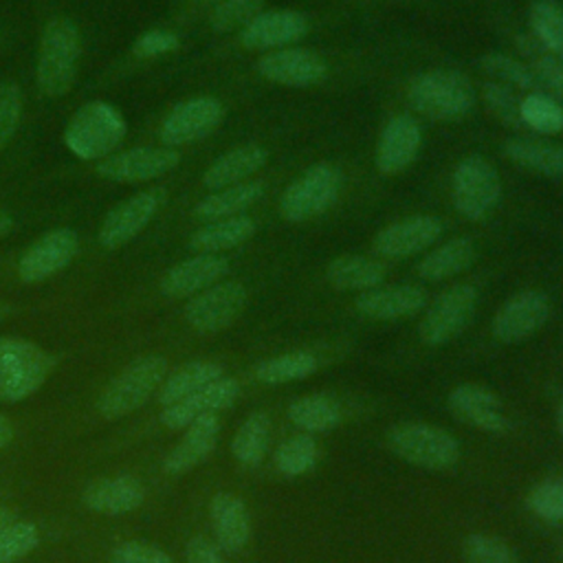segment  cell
<instances>
[{
	"mask_svg": "<svg viewBox=\"0 0 563 563\" xmlns=\"http://www.w3.org/2000/svg\"><path fill=\"white\" fill-rule=\"evenodd\" d=\"M110 563H174V559L150 543L123 541L112 550Z\"/></svg>",
	"mask_w": 563,
	"mask_h": 563,
	"instance_id": "c3c4849f",
	"label": "cell"
},
{
	"mask_svg": "<svg viewBox=\"0 0 563 563\" xmlns=\"http://www.w3.org/2000/svg\"><path fill=\"white\" fill-rule=\"evenodd\" d=\"M216 541L227 552H238L249 543L251 519L244 501L233 493H216L209 504Z\"/></svg>",
	"mask_w": 563,
	"mask_h": 563,
	"instance_id": "4316f807",
	"label": "cell"
},
{
	"mask_svg": "<svg viewBox=\"0 0 563 563\" xmlns=\"http://www.w3.org/2000/svg\"><path fill=\"white\" fill-rule=\"evenodd\" d=\"M79 253V238L70 229H53L40 235L22 253L18 262V277L24 284H37L66 268Z\"/></svg>",
	"mask_w": 563,
	"mask_h": 563,
	"instance_id": "4fadbf2b",
	"label": "cell"
},
{
	"mask_svg": "<svg viewBox=\"0 0 563 563\" xmlns=\"http://www.w3.org/2000/svg\"><path fill=\"white\" fill-rule=\"evenodd\" d=\"M504 152L519 167H526L530 172L552 176V178L563 176V145L559 143L517 136L506 143Z\"/></svg>",
	"mask_w": 563,
	"mask_h": 563,
	"instance_id": "1f68e13d",
	"label": "cell"
},
{
	"mask_svg": "<svg viewBox=\"0 0 563 563\" xmlns=\"http://www.w3.org/2000/svg\"><path fill=\"white\" fill-rule=\"evenodd\" d=\"M556 424H559V431H561V435H563V402H561L559 409H556Z\"/></svg>",
	"mask_w": 563,
	"mask_h": 563,
	"instance_id": "11a10c76",
	"label": "cell"
},
{
	"mask_svg": "<svg viewBox=\"0 0 563 563\" xmlns=\"http://www.w3.org/2000/svg\"><path fill=\"white\" fill-rule=\"evenodd\" d=\"M442 233V222L435 216L416 213L383 227L374 235V251L380 257L400 260L429 249Z\"/></svg>",
	"mask_w": 563,
	"mask_h": 563,
	"instance_id": "ac0fdd59",
	"label": "cell"
},
{
	"mask_svg": "<svg viewBox=\"0 0 563 563\" xmlns=\"http://www.w3.org/2000/svg\"><path fill=\"white\" fill-rule=\"evenodd\" d=\"M532 37L552 55L563 57V7L556 0H534L530 7Z\"/></svg>",
	"mask_w": 563,
	"mask_h": 563,
	"instance_id": "8d00e7d4",
	"label": "cell"
},
{
	"mask_svg": "<svg viewBox=\"0 0 563 563\" xmlns=\"http://www.w3.org/2000/svg\"><path fill=\"white\" fill-rule=\"evenodd\" d=\"M449 409L466 424L482 431H504L508 427L506 416L501 413V402L484 385L462 383L449 394Z\"/></svg>",
	"mask_w": 563,
	"mask_h": 563,
	"instance_id": "603a6c76",
	"label": "cell"
},
{
	"mask_svg": "<svg viewBox=\"0 0 563 563\" xmlns=\"http://www.w3.org/2000/svg\"><path fill=\"white\" fill-rule=\"evenodd\" d=\"M550 317V299L541 290L512 295L493 317V334L504 343H517L532 336Z\"/></svg>",
	"mask_w": 563,
	"mask_h": 563,
	"instance_id": "2e32d148",
	"label": "cell"
},
{
	"mask_svg": "<svg viewBox=\"0 0 563 563\" xmlns=\"http://www.w3.org/2000/svg\"><path fill=\"white\" fill-rule=\"evenodd\" d=\"M11 229H13V218L4 209H0V238L9 235Z\"/></svg>",
	"mask_w": 563,
	"mask_h": 563,
	"instance_id": "f5cc1de1",
	"label": "cell"
},
{
	"mask_svg": "<svg viewBox=\"0 0 563 563\" xmlns=\"http://www.w3.org/2000/svg\"><path fill=\"white\" fill-rule=\"evenodd\" d=\"M288 418L290 422H295L299 429L308 433L328 431L341 422V407L330 396L310 394L290 402Z\"/></svg>",
	"mask_w": 563,
	"mask_h": 563,
	"instance_id": "836d02e7",
	"label": "cell"
},
{
	"mask_svg": "<svg viewBox=\"0 0 563 563\" xmlns=\"http://www.w3.org/2000/svg\"><path fill=\"white\" fill-rule=\"evenodd\" d=\"M271 420L266 411H253L235 431L231 451L242 466H257L268 449Z\"/></svg>",
	"mask_w": 563,
	"mask_h": 563,
	"instance_id": "e575fe53",
	"label": "cell"
},
{
	"mask_svg": "<svg viewBox=\"0 0 563 563\" xmlns=\"http://www.w3.org/2000/svg\"><path fill=\"white\" fill-rule=\"evenodd\" d=\"M253 233H255V220L244 213L220 218L194 231V235L189 238V249L198 253H220V251L244 244L246 240L253 238Z\"/></svg>",
	"mask_w": 563,
	"mask_h": 563,
	"instance_id": "f546056e",
	"label": "cell"
},
{
	"mask_svg": "<svg viewBox=\"0 0 563 563\" xmlns=\"http://www.w3.org/2000/svg\"><path fill=\"white\" fill-rule=\"evenodd\" d=\"M530 510L545 521H563V482L543 479L528 493Z\"/></svg>",
	"mask_w": 563,
	"mask_h": 563,
	"instance_id": "7bdbcfd3",
	"label": "cell"
},
{
	"mask_svg": "<svg viewBox=\"0 0 563 563\" xmlns=\"http://www.w3.org/2000/svg\"><path fill=\"white\" fill-rule=\"evenodd\" d=\"M308 18L301 11H260L240 29V42L251 51H277L301 40L308 33Z\"/></svg>",
	"mask_w": 563,
	"mask_h": 563,
	"instance_id": "e0dca14e",
	"label": "cell"
},
{
	"mask_svg": "<svg viewBox=\"0 0 563 563\" xmlns=\"http://www.w3.org/2000/svg\"><path fill=\"white\" fill-rule=\"evenodd\" d=\"M180 46V40L176 33L165 29H150L141 33L132 46V53L141 59H152L158 55H167Z\"/></svg>",
	"mask_w": 563,
	"mask_h": 563,
	"instance_id": "7dc6e473",
	"label": "cell"
},
{
	"mask_svg": "<svg viewBox=\"0 0 563 563\" xmlns=\"http://www.w3.org/2000/svg\"><path fill=\"white\" fill-rule=\"evenodd\" d=\"M167 361L158 354L141 356L125 365L101 391L97 409L103 418H121L139 409L165 380Z\"/></svg>",
	"mask_w": 563,
	"mask_h": 563,
	"instance_id": "5b68a950",
	"label": "cell"
},
{
	"mask_svg": "<svg viewBox=\"0 0 563 563\" xmlns=\"http://www.w3.org/2000/svg\"><path fill=\"white\" fill-rule=\"evenodd\" d=\"M125 136L123 114L106 101L84 103L64 130L66 147L84 161L106 158Z\"/></svg>",
	"mask_w": 563,
	"mask_h": 563,
	"instance_id": "3957f363",
	"label": "cell"
},
{
	"mask_svg": "<svg viewBox=\"0 0 563 563\" xmlns=\"http://www.w3.org/2000/svg\"><path fill=\"white\" fill-rule=\"evenodd\" d=\"M451 198L466 220L486 218L501 198V180L495 165L479 154L464 156L451 176Z\"/></svg>",
	"mask_w": 563,
	"mask_h": 563,
	"instance_id": "52a82bcc",
	"label": "cell"
},
{
	"mask_svg": "<svg viewBox=\"0 0 563 563\" xmlns=\"http://www.w3.org/2000/svg\"><path fill=\"white\" fill-rule=\"evenodd\" d=\"M240 396V385L235 378H218L211 385L185 396L183 400L169 405L163 409L161 413V422L167 429H183L189 427L194 420L207 416V413H216L220 409H227L235 402V398Z\"/></svg>",
	"mask_w": 563,
	"mask_h": 563,
	"instance_id": "7402d4cb",
	"label": "cell"
},
{
	"mask_svg": "<svg viewBox=\"0 0 563 563\" xmlns=\"http://www.w3.org/2000/svg\"><path fill=\"white\" fill-rule=\"evenodd\" d=\"M224 119V106L216 97H191L176 103L163 119L158 136L163 145L178 147L209 136Z\"/></svg>",
	"mask_w": 563,
	"mask_h": 563,
	"instance_id": "8fae6325",
	"label": "cell"
},
{
	"mask_svg": "<svg viewBox=\"0 0 563 563\" xmlns=\"http://www.w3.org/2000/svg\"><path fill=\"white\" fill-rule=\"evenodd\" d=\"M229 273V260L218 253H198L172 266L161 279L165 297H194L200 290L218 284Z\"/></svg>",
	"mask_w": 563,
	"mask_h": 563,
	"instance_id": "44dd1931",
	"label": "cell"
},
{
	"mask_svg": "<svg viewBox=\"0 0 563 563\" xmlns=\"http://www.w3.org/2000/svg\"><path fill=\"white\" fill-rule=\"evenodd\" d=\"M343 176L332 163H317L299 174L279 198V216L288 222H306L325 213L341 194Z\"/></svg>",
	"mask_w": 563,
	"mask_h": 563,
	"instance_id": "8992f818",
	"label": "cell"
},
{
	"mask_svg": "<svg viewBox=\"0 0 563 563\" xmlns=\"http://www.w3.org/2000/svg\"><path fill=\"white\" fill-rule=\"evenodd\" d=\"M22 119V90L13 81L0 84V152L13 139Z\"/></svg>",
	"mask_w": 563,
	"mask_h": 563,
	"instance_id": "bcb514c9",
	"label": "cell"
},
{
	"mask_svg": "<svg viewBox=\"0 0 563 563\" xmlns=\"http://www.w3.org/2000/svg\"><path fill=\"white\" fill-rule=\"evenodd\" d=\"M11 440H13V427H11V422L4 416H0V451L4 446H9Z\"/></svg>",
	"mask_w": 563,
	"mask_h": 563,
	"instance_id": "816d5d0a",
	"label": "cell"
},
{
	"mask_svg": "<svg viewBox=\"0 0 563 563\" xmlns=\"http://www.w3.org/2000/svg\"><path fill=\"white\" fill-rule=\"evenodd\" d=\"M264 191L266 185L262 180H244L238 185L216 189L194 207V216L207 222L240 216L251 205H255L264 196Z\"/></svg>",
	"mask_w": 563,
	"mask_h": 563,
	"instance_id": "f1b7e54d",
	"label": "cell"
},
{
	"mask_svg": "<svg viewBox=\"0 0 563 563\" xmlns=\"http://www.w3.org/2000/svg\"><path fill=\"white\" fill-rule=\"evenodd\" d=\"M81 59V33L68 18H51L44 24L37 51V86L46 97L66 95L77 77Z\"/></svg>",
	"mask_w": 563,
	"mask_h": 563,
	"instance_id": "6da1fadb",
	"label": "cell"
},
{
	"mask_svg": "<svg viewBox=\"0 0 563 563\" xmlns=\"http://www.w3.org/2000/svg\"><path fill=\"white\" fill-rule=\"evenodd\" d=\"M13 521H15V515H13V510H11V508H4V506H0V528L9 526V523H13Z\"/></svg>",
	"mask_w": 563,
	"mask_h": 563,
	"instance_id": "db71d44e",
	"label": "cell"
},
{
	"mask_svg": "<svg viewBox=\"0 0 563 563\" xmlns=\"http://www.w3.org/2000/svg\"><path fill=\"white\" fill-rule=\"evenodd\" d=\"M319 367L314 354L303 352V350H295V352H286V354H277L273 358L262 361L253 374L260 383L264 385H282V383H290V380H299L310 376L314 369Z\"/></svg>",
	"mask_w": 563,
	"mask_h": 563,
	"instance_id": "d590c367",
	"label": "cell"
},
{
	"mask_svg": "<svg viewBox=\"0 0 563 563\" xmlns=\"http://www.w3.org/2000/svg\"><path fill=\"white\" fill-rule=\"evenodd\" d=\"M40 545V530L31 521H13L0 528V563H15Z\"/></svg>",
	"mask_w": 563,
	"mask_h": 563,
	"instance_id": "60d3db41",
	"label": "cell"
},
{
	"mask_svg": "<svg viewBox=\"0 0 563 563\" xmlns=\"http://www.w3.org/2000/svg\"><path fill=\"white\" fill-rule=\"evenodd\" d=\"M427 306V292L413 284L376 286L358 292L354 308L361 317L374 321H396L418 314Z\"/></svg>",
	"mask_w": 563,
	"mask_h": 563,
	"instance_id": "ffe728a7",
	"label": "cell"
},
{
	"mask_svg": "<svg viewBox=\"0 0 563 563\" xmlns=\"http://www.w3.org/2000/svg\"><path fill=\"white\" fill-rule=\"evenodd\" d=\"M521 125L541 134H556L563 130V106L541 90H530L521 99Z\"/></svg>",
	"mask_w": 563,
	"mask_h": 563,
	"instance_id": "f35d334b",
	"label": "cell"
},
{
	"mask_svg": "<svg viewBox=\"0 0 563 563\" xmlns=\"http://www.w3.org/2000/svg\"><path fill=\"white\" fill-rule=\"evenodd\" d=\"M387 442L400 460L422 468L442 471L460 460L457 440L449 431L424 422H405L394 427Z\"/></svg>",
	"mask_w": 563,
	"mask_h": 563,
	"instance_id": "ba28073f",
	"label": "cell"
},
{
	"mask_svg": "<svg viewBox=\"0 0 563 563\" xmlns=\"http://www.w3.org/2000/svg\"><path fill=\"white\" fill-rule=\"evenodd\" d=\"M268 161V150L260 143H244L224 154H220L205 172L202 183L207 189L216 191L229 185L251 180Z\"/></svg>",
	"mask_w": 563,
	"mask_h": 563,
	"instance_id": "484cf974",
	"label": "cell"
},
{
	"mask_svg": "<svg viewBox=\"0 0 563 563\" xmlns=\"http://www.w3.org/2000/svg\"><path fill=\"white\" fill-rule=\"evenodd\" d=\"M477 308V288L473 284H455L440 292L420 321V339L427 345H444L455 339L473 319Z\"/></svg>",
	"mask_w": 563,
	"mask_h": 563,
	"instance_id": "9c48e42d",
	"label": "cell"
},
{
	"mask_svg": "<svg viewBox=\"0 0 563 563\" xmlns=\"http://www.w3.org/2000/svg\"><path fill=\"white\" fill-rule=\"evenodd\" d=\"M422 147V128L411 114L391 117L376 145V167L383 174H398L407 169Z\"/></svg>",
	"mask_w": 563,
	"mask_h": 563,
	"instance_id": "d6986e66",
	"label": "cell"
},
{
	"mask_svg": "<svg viewBox=\"0 0 563 563\" xmlns=\"http://www.w3.org/2000/svg\"><path fill=\"white\" fill-rule=\"evenodd\" d=\"M464 563H517V556L501 539L477 532L464 541Z\"/></svg>",
	"mask_w": 563,
	"mask_h": 563,
	"instance_id": "ee69618b",
	"label": "cell"
},
{
	"mask_svg": "<svg viewBox=\"0 0 563 563\" xmlns=\"http://www.w3.org/2000/svg\"><path fill=\"white\" fill-rule=\"evenodd\" d=\"M409 106L440 121L466 117L477 101L475 88L466 75L449 68H431L416 75L407 86Z\"/></svg>",
	"mask_w": 563,
	"mask_h": 563,
	"instance_id": "7a4b0ae2",
	"label": "cell"
},
{
	"mask_svg": "<svg viewBox=\"0 0 563 563\" xmlns=\"http://www.w3.org/2000/svg\"><path fill=\"white\" fill-rule=\"evenodd\" d=\"M484 101L499 121L508 125H521V99L510 86L488 81L484 86Z\"/></svg>",
	"mask_w": 563,
	"mask_h": 563,
	"instance_id": "f6af8a7d",
	"label": "cell"
},
{
	"mask_svg": "<svg viewBox=\"0 0 563 563\" xmlns=\"http://www.w3.org/2000/svg\"><path fill=\"white\" fill-rule=\"evenodd\" d=\"M187 563H224L218 545L207 537H194L187 543Z\"/></svg>",
	"mask_w": 563,
	"mask_h": 563,
	"instance_id": "f907efd6",
	"label": "cell"
},
{
	"mask_svg": "<svg viewBox=\"0 0 563 563\" xmlns=\"http://www.w3.org/2000/svg\"><path fill=\"white\" fill-rule=\"evenodd\" d=\"M534 77L537 81L545 84L554 92L563 95V57L556 55H541L534 62Z\"/></svg>",
	"mask_w": 563,
	"mask_h": 563,
	"instance_id": "681fc988",
	"label": "cell"
},
{
	"mask_svg": "<svg viewBox=\"0 0 563 563\" xmlns=\"http://www.w3.org/2000/svg\"><path fill=\"white\" fill-rule=\"evenodd\" d=\"M202 2H211V4H218L220 0H202Z\"/></svg>",
	"mask_w": 563,
	"mask_h": 563,
	"instance_id": "9f6ffc18",
	"label": "cell"
},
{
	"mask_svg": "<svg viewBox=\"0 0 563 563\" xmlns=\"http://www.w3.org/2000/svg\"><path fill=\"white\" fill-rule=\"evenodd\" d=\"M163 202H165V189L161 187H152L125 198L123 202H119L106 213L97 235L99 244L110 251L128 244L154 220Z\"/></svg>",
	"mask_w": 563,
	"mask_h": 563,
	"instance_id": "7c38bea8",
	"label": "cell"
},
{
	"mask_svg": "<svg viewBox=\"0 0 563 563\" xmlns=\"http://www.w3.org/2000/svg\"><path fill=\"white\" fill-rule=\"evenodd\" d=\"M266 0H220L211 13V26L220 33L242 29L264 7Z\"/></svg>",
	"mask_w": 563,
	"mask_h": 563,
	"instance_id": "b9f144b4",
	"label": "cell"
},
{
	"mask_svg": "<svg viewBox=\"0 0 563 563\" xmlns=\"http://www.w3.org/2000/svg\"><path fill=\"white\" fill-rule=\"evenodd\" d=\"M317 457H319L317 440L308 433H299V435H292V438L284 440L277 446L273 460H275V466L282 475L299 477L317 464Z\"/></svg>",
	"mask_w": 563,
	"mask_h": 563,
	"instance_id": "74e56055",
	"label": "cell"
},
{
	"mask_svg": "<svg viewBox=\"0 0 563 563\" xmlns=\"http://www.w3.org/2000/svg\"><path fill=\"white\" fill-rule=\"evenodd\" d=\"M180 161L174 147H132L106 156L97 165V174L114 183H143L172 172Z\"/></svg>",
	"mask_w": 563,
	"mask_h": 563,
	"instance_id": "9a60e30c",
	"label": "cell"
},
{
	"mask_svg": "<svg viewBox=\"0 0 563 563\" xmlns=\"http://www.w3.org/2000/svg\"><path fill=\"white\" fill-rule=\"evenodd\" d=\"M218 378H222V367L218 363H211V361L185 363L161 383L158 402L163 407H169V405L183 400L185 396L211 385Z\"/></svg>",
	"mask_w": 563,
	"mask_h": 563,
	"instance_id": "d6a6232c",
	"label": "cell"
},
{
	"mask_svg": "<svg viewBox=\"0 0 563 563\" xmlns=\"http://www.w3.org/2000/svg\"><path fill=\"white\" fill-rule=\"evenodd\" d=\"M257 73L271 84L306 88L325 79L328 64L310 48L286 46L264 53L257 62Z\"/></svg>",
	"mask_w": 563,
	"mask_h": 563,
	"instance_id": "5bb4252c",
	"label": "cell"
},
{
	"mask_svg": "<svg viewBox=\"0 0 563 563\" xmlns=\"http://www.w3.org/2000/svg\"><path fill=\"white\" fill-rule=\"evenodd\" d=\"M53 365V356L33 341L0 336V400L29 398L46 383Z\"/></svg>",
	"mask_w": 563,
	"mask_h": 563,
	"instance_id": "277c9868",
	"label": "cell"
},
{
	"mask_svg": "<svg viewBox=\"0 0 563 563\" xmlns=\"http://www.w3.org/2000/svg\"><path fill=\"white\" fill-rule=\"evenodd\" d=\"M220 433V420L218 413H207L198 420H194L180 442L165 455L163 471L169 475H180L205 462L211 451L216 449Z\"/></svg>",
	"mask_w": 563,
	"mask_h": 563,
	"instance_id": "d4e9b609",
	"label": "cell"
},
{
	"mask_svg": "<svg viewBox=\"0 0 563 563\" xmlns=\"http://www.w3.org/2000/svg\"><path fill=\"white\" fill-rule=\"evenodd\" d=\"M143 499H145V488L132 475L92 479L81 493V501L88 510L108 515V517L132 512L143 504Z\"/></svg>",
	"mask_w": 563,
	"mask_h": 563,
	"instance_id": "cb8c5ba5",
	"label": "cell"
},
{
	"mask_svg": "<svg viewBox=\"0 0 563 563\" xmlns=\"http://www.w3.org/2000/svg\"><path fill=\"white\" fill-rule=\"evenodd\" d=\"M328 284L336 290L365 292L376 288L387 277V266L365 255H339L325 268Z\"/></svg>",
	"mask_w": 563,
	"mask_h": 563,
	"instance_id": "83f0119b",
	"label": "cell"
},
{
	"mask_svg": "<svg viewBox=\"0 0 563 563\" xmlns=\"http://www.w3.org/2000/svg\"><path fill=\"white\" fill-rule=\"evenodd\" d=\"M477 257L475 244L468 238H453L431 249L418 264V275L427 282H442L466 271Z\"/></svg>",
	"mask_w": 563,
	"mask_h": 563,
	"instance_id": "4dcf8cb0",
	"label": "cell"
},
{
	"mask_svg": "<svg viewBox=\"0 0 563 563\" xmlns=\"http://www.w3.org/2000/svg\"><path fill=\"white\" fill-rule=\"evenodd\" d=\"M482 68L493 75L499 84H506L510 88H519V90H534L537 88V77L534 73L521 64L519 59L504 55V53H488L482 57Z\"/></svg>",
	"mask_w": 563,
	"mask_h": 563,
	"instance_id": "ab89813d",
	"label": "cell"
},
{
	"mask_svg": "<svg viewBox=\"0 0 563 563\" xmlns=\"http://www.w3.org/2000/svg\"><path fill=\"white\" fill-rule=\"evenodd\" d=\"M249 292L240 282H218L198 295H194L185 306V321L191 330L200 334H213L229 328L244 310Z\"/></svg>",
	"mask_w": 563,
	"mask_h": 563,
	"instance_id": "30bf717a",
	"label": "cell"
}]
</instances>
